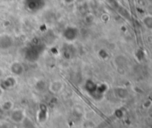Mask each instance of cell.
Listing matches in <instances>:
<instances>
[{"mask_svg":"<svg viewBox=\"0 0 152 128\" xmlns=\"http://www.w3.org/2000/svg\"><path fill=\"white\" fill-rule=\"evenodd\" d=\"M10 118L14 123L20 124L25 119V114L24 111L22 109H15L11 112L10 114Z\"/></svg>","mask_w":152,"mask_h":128,"instance_id":"6da1fadb","label":"cell"},{"mask_svg":"<svg viewBox=\"0 0 152 128\" xmlns=\"http://www.w3.org/2000/svg\"><path fill=\"white\" fill-rule=\"evenodd\" d=\"M132 128H138V127H136V126H133Z\"/></svg>","mask_w":152,"mask_h":128,"instance_id":"277c9868","label":"cell"},{"mask_svg":"<svg viewBox=\"0 0 152 128\" xmlns=\"http://www.w3.org/2000/svg\"><path fill=\"white\" fill-rule=\"evenodd\" d=\"M50 85H52V86H56V88H52V89H50L53 92H59V91L63 89V85H62V83H61L60 82H54V83H52Z\"/></svg>","mask_w":152,"mask_h":128,"instance_id":"7a4b0ae2","label":"cell"},{"mask_svg":"<svg viewBox=\"0 0 152 128\" xmlns=\"http://www.w3.org/2000/svg\"><path fill=\"white\" fill-rule=\"evenodd\" d=\"M2 95V90H0V96Z\"/></svg>","mask_w":152,"mask_h":128,"instance_id":"3957f363","label":"cell"}]
</instances>
